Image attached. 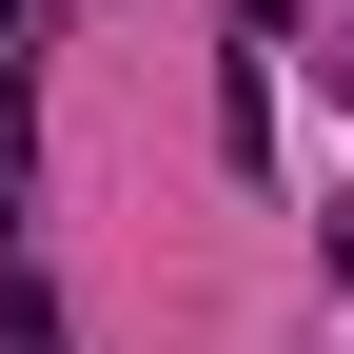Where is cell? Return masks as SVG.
I'll return each instance as SVG.
<instances>
[{"instance_id":"6da1fadb","label":"cell","mask_w":354,"mask_h":354,"mask_svg":"<svg viewBox=\"0 0 354 354\" xmlns=\"http://www.w3.org/2000/svg\"><path fill=\"white\" fill-rule=\"evenodd\" d=\"M335 276H354V216H335Z\"/></svg>"},{"instance_id":"7a4b0ae2","label":"cell","mask_w":354,"mask_h":354,"mask_svg":"<svg viewBox=\"0 0 354 354\" xmlns=\"http://www.w3.org/2000/svg\"><path fill=\"white\" fill-rule=\"evenodd\" d=\"M335 79H354V59H335Z\"/></svg>"}]
</instances>
